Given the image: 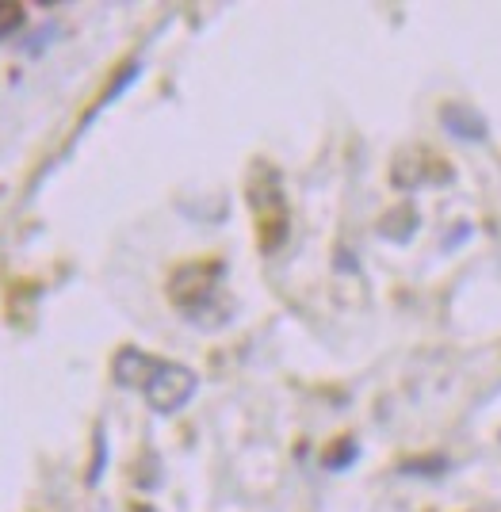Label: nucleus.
<instances>
[{
  "mask_svg": "<svg viewBox=\"0 0 501 512\" xmlns=\"http://www.w3.org/2000/svg\"><path fill=\"white\" fill-rule=\"evenodd\" d=\"M111 371H115L119 386L142 390L146 402H150L157 413H176V409H184L192 402V394H196V386H199V379L188 367L157 360V356L138 352V348H123V352L115 356V363H111Z\"/></svg>",
  "mask_w": 501,
  "mask_h": 512,
  "instance_id": "nucleus-1",
  "label": "nucleus"
},
{
  "mask_svg": "<svg viewBox=\"0 0 501 512\" xmlns=\"http://www.w3.org/2000/svg\"><path fill=\"white\" fill-rule=\"evenodd\" d=\"M23 16H27L23 4H4V0H0V39H8L12 31H20Z\"/></svg>",
  "mask_w": 501,
  "mask_h": 512,
  "instance_id": "nucleus-2",
  "label": "nucleus"
},
{
  "mask_svg": "<svg viewBox=\"0 0 501 512\" xmlns=\"http://www.w3.org/2000/svg\"><path fill=\"white\" fill-rule=\"evenodd\" d=\"M349 459H356V448H352V444H349V448H345V451H341L337 459H329V467H333V470H337V467H345Z\"/></svg>",
  "mask_w": 501,
  "mask_h": 512,
  "instance_id": "nucleus-3",
  "label": "nucleus"
}]
</instances>
